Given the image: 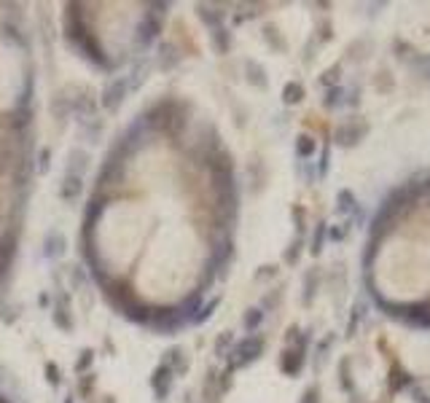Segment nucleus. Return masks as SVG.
I'll use <instances>...</instances> for the list:
<instances>
[{"label":"nucleus","mask_w":430,"mask_h":403,"mask_svg":"<svg viewBox=\"0 0 430 403\" xmlns=\"http://www.w3.org/2000/svg\"><path fill=\"white\" fill-rule=\"evenodd\" d=\"M374 288L387 304L430 307V196L403 210L374 253Z\"/></svg>","instance_id":"1"}]
</instances>
